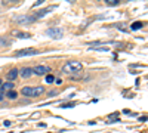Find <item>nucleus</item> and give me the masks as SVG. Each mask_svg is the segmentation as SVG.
<instances>
[{
  "mask_svg": "<svg viewBox=\"0 0 148 133\" xmlns=\"http://www.w3.org/2000/svg\"><path fill=\"white\" fill-rule=\"evenodd\" d=\"M43 92H45V87H43V86H37V87H22V89H21V93H22L24 96H31V98H37V96H40Z\"/></svg>",
  "mask_w": 148,
  "mask_h": 133,
  "instance_id": "f257e3e1",
  "label": "nucleus"
},
{
  "mask_svg": "<svg viewBox=\"0 0 148 133\" xmlns=\"http://www.w3.org/2000/svg\"><path fill=\"white\" fill-rule=\"evenodd\" d=\"M82 68H83L82 62H79V61H68V62L64 65L62 71H64V72H68V74H71V72H77V71H80Z\"/></svg>",
  "mask_w": 148,
  "mask_h": 133,
  "instance_id": "f03ea898",
  "label": "nucleus"
},
{
  "mask_svg": "<svg viewBox=\"0 0 148 133\" xmlns=\"http://www.w3.org/2000/svg\"><path fill=\"white\" fill-rule=\"evenodd\" d=\"M46 34L49 35V37H52V39H61L64 35V31H62V28H58V27H52V28H47V31H46Z\"/></svg>",
  "mask_w": 148,
  "mask_h": 133,
  "instance_id": "7ed1b4c3",
  "label": "nucleus"
},
{
  "mask_svg": "<svg viewBox=\"0 0 148 133\" xmlns=\"http://www.w3.org/2000/svg\"><path fill=\"white\" fill-rule=\"evenodd\" d=\"M39 50L33 49V47H27V49H22V50H18L15 52V56L16 58H21V56H28V55H37Z\"/></svg>",
  "mask_w": 148,
  "mask_h": 133,
  "instance_id": "20e7f679",
  "label": "nucleus"
},
{
  "mask_svg": "<svg viewBox=\"0 0 148 133\" xmlns=\"http://www.w3.org/2000/svg\"><path fill=\"white\" fill-rule=\"evenodd\" d=\"M15 21L19 22V24H31V22L36 21V16H34V15H33V16H31V15H22V16H16Z\"/></svg>",
  "mask_w": 148,
  "mask_h": 133,
  "instance_id": "39448f33",
  "label": "nucleus"
},
{
  "mask_svg": "<svg viewBox=\"0 0 148 133\" xmlns=\"http://www.w3.org/2000/svg\"><path fill=\"white\" fill-rule=\"evenodd\" d=\"M33 72H34V74H37V76H43V74H46V72H51V67H47V65H39V67H36L33 70Z\"/></svg>",
  "mask_w": 148,
  "mask_h": 133,
  "instance_id": "423d86ee",
  "label": "nucleus"
},
{
  "mask_svg": "<svg viewBox=\"0 0 148 133\" xmlns=\"http://www.w3.org/2000/svg\"><path fill=\"white\" fill-rule=\"evenodd\" d=\"M55 9V6H49V8H45V9H42V10H39L37 14L34 15L36 16V19H39V18H42V16H45L47 12H51V10H53Z\"/></svg>",
  "mask_w": 148,
  "mask_h": 133,
  "instance_id": "0eeeda50",
  "label": "nucleus"
},
{
  "mask_svg": "<svg viewBox=\"0 0 148 133\" xmlns=\"http://www.w3.org/2000/svg\"><path fill=\"white\" fill-rule=\"evenodd\" d=\"M19 74H21L22 78H28V77H31V74H34V72H33L31 68H22Z\"/></svg>",
  "mask_w": 148,
  "mask_h": 133,
  "instance_id": "6e6552de",
  "label": "nucleus"
},
{
  "mask_svg": "<svg viewBox=\"0 0 148 133\" xmlns=\"http://www.w3.org/2000/svg\"><path fill=\"white\" fill-rule=\"evenodd\" d=\"M18 72H19V71H18L16 68H14V70H10V71L8 72V76H6V78H8L9 81H12V80H15V78L18 77Z\"/></svg>",
  "mask_w": 148,
  "mask_h": 133,
  "instance_id": "1a4fd4ad",
  "label": "nucleus"
},
{
  "mask_svg": "<svg viewBox=\"0 0 148 133\" xmlns=\"http://www.w3.org/2000/svg\"><path fill=\"white\" fill-rule=\"evenodd\" d=\"M12 35H18L19 39H30L31 37V34H28V33H22V31H12Z\"/></svg>",
  "mask_w": 148,
  "mask_h": 133,
  "instance_id": "9d476101",
  "label": "nucleus"
},
{
  "mask_svg": "<svg viewBox=\"0 0 148 133\" xmlns=\"http://www.w3.org/2000/svg\"><path fill=\"white\" fill-rule=\"evenodd\" d=\"M142 25L144 24L142 22H139V21H136V22H133L132 25H130V30H139V28H142Z\"/></svg>",
  "mask_w": 148,
  "mask_h": 133,
  "instance_id": "9b49d317",
  "label": "nucleus"
},
{
  "mask_svg": "<svg viewBox=\"0 0 148 133\" xmlns=\"http://www.w3.org/2000/svg\"><path fill=\"white\" fill-rule=\"evenodd\" d=\"M6 96H8L9 99H15L18 95H16V92H14V90H9V92H6Z\"/></svg>",
  "mask_w": 148,
  "mask_h": 133,
  "instance_id": "f8f14e48",
  "label": "nucleus"
},
{
  "mask_svg": "<svg viewBox=\"0 0 148 133\" xmlns=\"http://www.w3.org/2000/svg\"><path fill=\"white\" fill-rule=\"evenodd\" d=\"M12 89H14V83L8 81V83L3 84V90H12Z\"/></svg>",
  "mask_w": 148,
  "mask_h": 133,
  "instance_id": "ddd939ff",
  "label": "nucleus"
},
{
  "mask_svg": "<svg viewBox=\"0 0 148 133\" xmlns=\"http://www.w3.org/2000/svg\"><path fill=\"white\" fill-rule=\"evenodd\" d=\"M73 106H76V102H67L61 105V108H73Z\"/></svg>",
  "mask_w": 148,
  "mask_h": 133,
  "instance_id": "4468645a",
  "label": "nucleus"
},
{
  "mask_svg": "<svg viewBox=\"0 0 148 133\" xmlns=\"http://www.w3.org/2000/svg\"><path fill=\"white\" fill-rule=\"evenodd\" d=\"M107 5H113V6H117L119 5V0H105Z\"/></svg>",
  "mask_w": 148,
  "mask_h": 133,
  "instance_id": "2eb2a0df",
  "label": "nucleus"
},
{
  "mask_svg": "<svg viewBox=\"0 0 148 133\" xmlns=\"http://www.w3.org/2000/svg\"><path fill=\"white\" fill-rule=\"evenodd\" d=\"M6 44H10V42L6 39H0V46H6Z\"/></svg>",
  "mask_w": 148,
  "mask_h": 133,
  "instance_id": "dca6fc26",
  "label": "nucleus"
},
{
  "mask_svg": "<svg viewBox=\"0 0 148 133\" xmlns=\"http://www.w3.org/2000/svg\"><path fill=\"white\" fill-rule=\"evenodd\" d=\"M53 80H55L53 76H46V81H47V83H53Z\"/></svg>",
  "mask_w": 148,
  "mask_h": 133,
  "instance_id": "f3484780",
  "label": "nucleus"
},
{
  "mask_svg": "<svg viewBox=\"0 0 148 133\" xmlns=\"http://www.w3.org/2000/svg\"><path fill=\"white\" fill-rule=\"evenodd\" d=\"M42 3H43V0H37V2H34V8L36 6H40Z\"/></svg>",
  "mask_w": 148,
  "mask_h": 133,
  "instance_id": "a211bd4d",
  "label": "nucleus"
},
{
  "mask_svg": "<svg viewBox=\"0 0 148 133\" xmlns=\"http://www.w3.org/2000/svg\"><path fill=\"white\" fill-rule=\"evenodd\" d=\"M147 120H148V117H145V115H144V117H141V118H139V121H147Z\"/></svg>",
  "mask_w": 148,
  "mask_h": 133,
  "instance_id": "6ab92c4d",
  "label": "nucleus"
},
{
  "mask_svg": "<svg viewBox=\"0 0 148 133\" xmlns=\"http://www.w3.org/2000/svg\"><path fill=\"white\" fill-rule=\"evenodd\" d=\"M5 126H10V121H8V120H5V123H3Z\"/></svg>",
  "mask_w": 148,
  "mask_h": 133,
  "instance_id": "aec40b11",
  "label": "nucleus"
},
{
  "mask_svg": "<svg viewBox=\"0 0 148 133\" xmlns=\"http://www.w3.org/2000/svg\"><path fill=\"white\" fill-rule=\"evenodd\" d=\"M3 96H5V95H3V92H0V101L3 99Z\"/></svg>",
  "mask_w": 148,
  "mask_h": 133,
  "instance_id": "412c9836",
  "label": "nucleus"
},
{
  "mask_svg": "<svg viewBox=\"0 0 148 133\" xmlns=\"http://www.w3.org/2000/svg\"><path fill=\"white\" fill-rule=\"evenodd\" d=\"M0 86H2V80H0Z\"/></svg>",
  "mask_w": 148,
  "mask_h": 133,
  "instance_id": "4be33fe9",
  "label": "nucleus"
}]
</instances>
